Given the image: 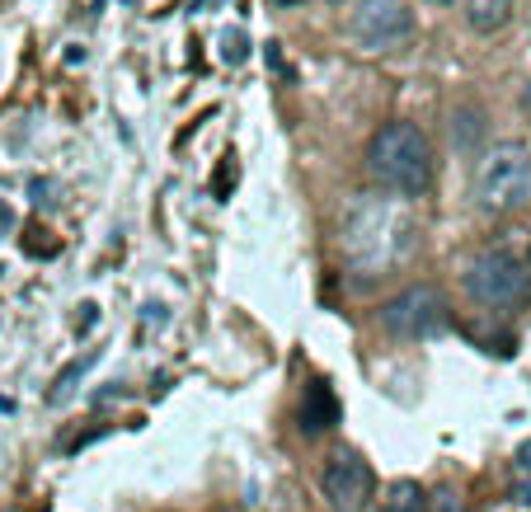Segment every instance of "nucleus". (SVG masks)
<instances>
[{
	"label": "nucleus",
	"instance_id": "nucleus-1",
	"mask_svg": "<svg viewBox=\"0 0 531 512\" xmlns=\"http://www.w3.org/2000/svg\"><path fill=\"white\" fill-rule=\"evenodd\" d=\"M419 249V221L391 193H367L344 221V259L362 278H386Z\"/></svg>",
	"mask_w": 531,
	"mask_h": 512
},
{
	"label": "nucleus",
	"instance_id": "nucleus-2",
	"mask_svg": "<svg viewBox=\"0 0 531 512\" xmlns=\"http://www.w3.org/2000/svg\"><path fill=\"white\" fill-rule=\"evenodd\" d=\"M367 170L391 198H419L433 184V141L419 123H386L367 146Z\"/></svg>",
	"mask_w": 531,
	"mask_h": 512
},
{
	"label": "nucleus",
	"instance_id": "nucleus-3",
	"mask_svg": "<svg viewBox=\"0 0 531 512\" xmlns=\"http://www.w3.org/2000/svg\"><path fill=\"white\" fill-rule=\"evenodd\" d=\"M475 207L489 217H508L522 212L531 202V146L527 141H494L470 179Z\"/></svg>",
	"mask_w": 531,
	"mask_h": 512
},
{
	"label": "nucleus",
	"instance_id": "nucleus-4",
	"mask_svg": "<svg viewBox=\"0 0 531 512\" xmlns=\"http://www.w3.org/2000/svg\"><path fill=\"white\" fill-rule=\"evenodd\" d=\"M466 292L485 311H522L531 301V273L508 249H485L466 268Z\"/></svg>",
	"mask_w": 531,
	"mask_h": 512
},
{
	"label": "nucleus",
	"instance_id": "nucleus-5",
	"mask_svg": "<svg viewBox=\"0 0 531 512\" xmlns=\"http://www.w3.org/2000/svg\"><path fill=\"white\" fill-rule=\"evenodd\" d=\"M381 329L395 339H433L447 329V296L433 282H414L381 306Z\"/></svg>",
	"mask_w": 531,
	"mask_h": 512
},
{
	"label": "nucleus",
	"instance_id": "nucleus-6",
	"mask_svg": "<svg viewBox=\"0 0 531 512\" xmlns=\"http://www.w3.org/2000/svg\"><path fill=\"white\" fill-rule=\"evenodd\" d=\"M348 38L362 52H400L414 38V10L405 0H358L348 15Z\"/></svg>",
	"mask_w": 531,
	"mask_h": 512
},
{
	"label": "nucleus",
	"instance_id": "nucleus-7",
	"mask_svg": "<svg viewBox=\"0 0 531 512\" xmlns=\"http://www.w3.org/2000/svg\"><path fill=\"white\" fill-rule=\"evenodd\" d=\"M320 489H325L334 512H367L376 494V475L358 451H334L325 475H320Z\"/></svg>",
	"mask_w": 531,
	"mask_h": 512
},
{
	"label": "nucleus",
	"instance_id": "nucleus-8",
	"mask_svg": "<svg viewBox=\"0 0 531 512\" xmlns=\"http://www.w3.org/2000/svg\"><path fill=\"white\" fill-rule=\"evenodd\" d=\"M297 419H301V433L306 437H320L339 423V400H334V390H329L325 381H311V386H306V400H301Z\"/></svg>",
	"mask_w": 531,
	"mask_h": 512
},
{
	"label": "nucleus",
	"instance_id": "nucleus-9",
	"mask_svg": "<svg viewBox=\"0 0 531 512\" xmlns=\"http://www.w3.org/2000/svg\"><path fill=\"white\" fill-rule=\"evenodd\" d=\"M513 19V0H466V24L475 33H503Z\"/></svg>",
	"mask_w": 531,
	"mask_h": 512
},
{
	"label": "nucleus",
	"instance_id": "nucleus-10",
	"mask_svg": "<svg viewBox=\"0 0 531 512\" xmlns=\"http://www.w3.org/2000/svg\"><path fill=\"white\" fill-rule=\"evenodd\" d=\"M485 141V109H475V104H461L452 113V146L456 151H475Z\"/></svg>",
	"mask_w": 531,
	"mask_h": 512
},
{
	"label": "nucleus",
	"instance_id": "nucleus-11",
	"mask_svg": "<svg viewBox=\"0 0 531 512\" xmlns=\"http://www.w3.org/2000/svg\"><path fill=\"white\" fill-rule=\"evenodd\" d=\"M94 362H99V348H90L85 357H76V362H71V367H66V372L57 376V381H52V395H47V400H52V404H66V400H71V390H76V381H80L85 372H90Z\"/></svg>",
	"mask_w": 531,
	"mask_h": 512
},
{
	"label": "nucleus",
	"instance_id": "nucleus-12",
	"mask_svg": "<svg viewBox=\"0 0 531 512\" xmlns=\"http://www.w3.org/2000/svg\"><path fill=\"white\" fill-rule=\"evenodd\" d=\"M386 512H428V498L414 480H395L386 494Z\"/></svg>",
	"mask_w": 531,
	"mask_h": 512
},
{
	"label": "nucleus",
	"instance_id": "nucleus-13",
	"mask_svg": "<svg viewBox=\"0 0 531 512\" xmlns=\"http://www.w3.org/2000/svg\"><path fill=\"white\" fill-rule=\"evenodd\" d=\"M245 57H250V47H245V33H226V38H221V62H226V66H240Z\"/></svg>",
	"mask_w": 531,
	"mask_h": 512
},
{
	"label": "nucleus",
	"instance_id": "nucleus-14",
	"mask_svg": "<svg viewBox=\"0 0 531 512\" xmlns=\"http://www.w3.org/2000/svg\"><path fill=\"white\" fill-rule=\"evenodd\" d=\"M428 503H433V512H466V508H461V498H456L452 489H438Z\"/></svg>",
	"mask_w": 531,
	"mask_h": 512
},
{
	"label": "nucleus",
	"instance_id": "nucleus-15",
	"mask_svg": "<svg viewBox=\"0 0 531 512\" xmlns=\"http://www.w3.org/2000/svg\"><path fill=\"white\" fill-rule=\"evenodd\" d=\"M19 226V217H15V207L10 202H0V235H10Z\"/></svg>",
	"mask_w": 531,
	"mask_h": 512
},
{
	"label": "nucleus",
	"instance_id": "nucleus-16",
	"mask_svg": "<svg viewBox=\"0 0 531 512\" xmlns=\"http://www.w3.org/2000/svg\"><path fill=\"white\" fill-rule=\"evenodd\" d=\"M517 466H522V470H531V442H527L522 451H517Z\"/></svg>",
	"mask_w": 531,
	"mask_h": 512
},
{
	"label": "nucleus",
	"instance_id": "nucleus-17",
	"mask_svg": "<svg viewBox=\"0 0 531 512\" xmlns=\"http://www.w3.org/2000/svg\"><path fill=\"white\" fill-rule=\"evenodd\" d=\"M522 109L531 113V80H527V85H522Z\"/></svg>",
	"mask_w": 531,
	"mask_h": 512
},
{
	"label": "nucleus",
	"instance_id": "nucleus-18",
	"mask_svg": "<svg viewBox=\"0 0 531 512\" xmlns=\"http://www.w3.org/2000/svg\"><path fill=\"white\" fill-rule=\"evenodd\" d=\"M278 10H292V5H306V0H273Z\"/></svg>",
	"mask_w": 531,
	"mask_h": 512
}]
</instances>
